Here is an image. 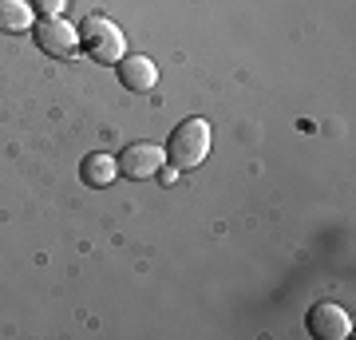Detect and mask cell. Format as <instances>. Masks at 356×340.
<instances>
[{"label":"cell","mask_w":356,"mask_h":340,"mask_svg":"<svg viewBox=\"0 0 356 340\" xmlns=\"http://www.w3.org/2000/svg\"><path fill=\"white\" fill-rule=\"evenodd\" d=\"M32 28V4L28 0H0V32H28Z\"/></svg>","instance_id":"8"},{"label":"cell","mask_w":356,"mask_h":340,"mask_svg":"<svg viewBox=\"0 0 356 340\" xmlns=\"http://www.w3.org/2000/svg\"><path fill=\"white\" fill-rule=\"evenodd\" d=\"M32 36H36L40 51H44V56H56V60L76 56V48H79V28H72L64 16H44V20L32 28Z\"/></svg>","instance_id":"4"},{"label":"cell","mask_w":356,"mask_h":340,"mask_svg":"<svg viewBox=\"0 0 356 340\" xmlns=\"http://www.w3.org/2000/svg\"><path fill=\"white\" fill-rule=\"evenodd\" d=\"M115 175H119V166H115L111 154H88V159L79 163V178H83L88 186H111Z\"/></svg>","instance_id":"7"},{"label":"cell","mask_w":356,"mask_h":340,"mask_svg":"<svg viewBox=\"0 0 356 340\" xmlns=\"http://www.w3.org/2000/svg\"><path fill=\"white\" fill-rule=\"evenodd\" d=\"M115 67H119V83L127 91H151L159 83V63L147 56H123Z\"/></svg>","instance_id":"6"},{"label":"cell","mask_w":356,"mask_h":340,"mask_svg":"<svg viewBox=\"0 0 356 340\" xmlns=\"http://www.w3.org/2000/svg\"><path fill=\"white\" fill-rule=\"evenodd\" d=\"M79 48L88 51L95 63H119L127 56V40H123V32H119L115 20H107V16H88L79 24Z\"/></svg>","instance_id":"2"},{"label":"cell","mask_w":356,"mask_h":340,"mask_svg":"<svg viewBox=\"0 0 356 340\" xmlns=\"http://www.w3.org/2000/svg\"><path fill=\"white\" fill-rule=\"evenodd\" d=\"M309 332L317 340H344L348 332H353V316L344 313L341 305L332 301H321L309 309Z\"/></svg>","instance_id":"5"},{"label":"cell","mask_w":356,"mask_h":340,"mask_svg":"<svg viewBox=\"0 0 356 340\" xmlns=\"http://www.w3.org/2000/svg\"><path fill=\"white\" fill-rule=\"evenodd\" d=\"M210 143H214V135H210L206 119H182L166 139V159H170L175 170H194V166L206 163Z\"/></svg>","instance_id":"1"},{"label":"cell","mask_w":356,"mask_h":340,"mask_svg":"<svg viewBox=\"0 0 356 340\" xmlns=\"http://www.w3.org/2000/svg\"><path fill=\"white\" fill-rule=\"evenodd\" d=\"M64 4H67V0H32V8L44 13V16H60V13H64Z\"/></svg>","instance_id":"9"},{"label":"cell","mask_w":356,"mask_h":340,"mask_svg":"<svg viewBox=\"0 0 356 340\" xmlns=\"http://www.w3.org/2000/svg\"><path fill=\"white\" fill-rule=\"evenodd\" d=\"M166 163V151H159L154 143H127L123 154H115V166H119V175H127L131 182H147L163 170Z\"/></svg>","instance_id":"3"}]
</instances>
